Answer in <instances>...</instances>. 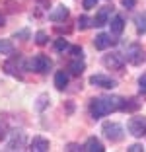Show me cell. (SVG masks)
I'll return each mask as SVG.
<instances>
[{
  "label": "cell",
  "mask_w": 146,
  "mask_h": 152,
  "mask_svg": "<svg viewBox=\"0 0 146 152\" xmlns=\"http://www.w3.org/2000/svg\"><path fill=\"white\" fill-rule=\"evenodd\" d=\"M0 26H4V16L0 14Z\"/></svg>",
  "instance_id": "obj_34"
},
{
  "label": "cell",
  "mask_w": 146,
  "mask_h": 152,
  "mask_svg": "<svg viewBox=\"0 0 146 152\" xmlns=\"http://www.w3.org/2000/svg\"><path fill=\"white\" fill-rule=\"evenodd\" d=\"M90 84L97 86V88H103V90L117 88V80H113L111 76H105V74H93V76H90Z\"/></svg>",
  "instance_id": "obj_8"
},
{
  "label": "cell",
  "mask_w": 146,
  "mask_h": 152,
  "mask_svg": "<svg viewBox=\"0 0 146 152\" xmlns=\"http://www.w3.org/2000/svg\"><path fill=\"white\" fill-rule=\"evenodd\" d=\"M115 43H117V39H111V33H99L93 39V47L97 51H105L107 47H111V45H115Z\"/></svg>",
  "instance_id": "obj_9"
},
{
  "label": "cell",
  "mask_w": 146,
  "mask_h": 152,
  "mask_svg": "<svg viewBox=\"0 0 146 152\" xmlns=\"http://www.w3.org/2000/svg\"><path fill=\"white\" fill-rule=\"evenodd\" d=\"M12 140L8 142V148L6 150H20V148L23 146V140H26V134H23V131H12Z\"/></svg>",
  "instance_id": "obj_12"
},
{
  "label": "cell",
  "mask_w": 146,
  "mask_h": 152,
  "mask_svg": "<svg viewBox=\"0 0 146 152\" xmlns=\"http://www.w3.org/2000/svg\"><path fill=\"white\" fill-rule=\"evenodd\" d=\"M68 86V74L64 70H58L55 74V88L57 90H64Z\"/></svg>",
  "instance_id": "obj_17"
},
{
  "label": "cell",
  "mask_w": 146,
  "mask_h": 152,
  "mask_svg": "<svg viewBox=\"0 0 146 152\" xmlns=\"http://www.w3.org/2000/svg\"><path fill=\"white\" fill-rule=\"evenodd\" d=\"M84 68H86V64H84L82 58H74V61H70V64H68V70H70L72 76H80L84 72Z\"/></svg>",
  "instance_id": "obj_16"
},
{
  "label": "cell",
  "mask_w": 146,
  "mask_h": 152,
  "mask_svg": "<svg viewBox=\"0 0 146 152\" xmlns=\"http://www.w3.org/2000/svg\"><path fill=\"white\" fill-rule=\"evenodd\" d=\"M123 98L119 96H99V98H93L90 102V115L93 119H101V117L109 115L113 111H121L123 109Z\"/></svg>",
  "instance_id": "obj_1"
},
{
  "label": "cell",
  "mask_w": 146,
  "mask_h": 152,
  "mask_svg": "<svg viewBox=\"0 0 146 152\" xmlns=\"http://www.w3.org/2000/svg\"><path fill=\"white\" fill-rule=\"evenodd\" d=\"M35 43L37 45H47V33L45 31H37L35 33Z\"/></svg>",
  "instance_id": "obj_24"
},
{
  "label": "cell",
  "mask_w": 146,
  "mask_h": 152,
  "mask_svg": "<svg viewBox=\"0 0 146 152\" xmlns=\"http://www.w3.org/2000/svg\"><path fill=\"white\" fill-rule=\"evenodd\" d=\"M127 129H128V133L133 134V137H137V139L144 137L146 134V117H140V115L131 117L128 123H127Z\"/></svg>",
  "instance_id": "obj_5"
},
{
  "label": "cell",
  "mask_w": 146,
  "mask_h": 152,
  "mask_svg": "<svg viewBox=\"0 0 146 152\" xmlns=\"http://www.w3.org/2000/svg\"><path fill=\"white\" fill-rule=\"evenodd\" d=\"M138 86H140V92H146V74H142L138 78Z\"/></svg>",
  "instance_id": "obj_26"
},
{
  "label": "cell",
  "mask_w": 146,
  "mask_h": 152,
  "mask_svg": "<svg viewBox=\"0 0 146 152\" xmlns=\"http://www.w3.org/2000/svg\"><path fill=\"white\" fill-rule=\"evenodd\" d=\"M96 4H97V0H84V8H86V10L96 8Z\"/></svg>",
  "instance_id": "obj_27"
},
{
  "label": "cell",
  "mask_w": 146,
  "mask_h": 152,
  "mask_svg": "<svg viewBox=\"0 0 146 152\" xmlns=\"http://www.w3.org/2000/svg\"><path fill=\"white\" fill-rule=\"evenodd\" d=\"M109 27H111V35H121L123 33V29H125V20H123V16H113L111 18V22H109Z\"/></svg>",
  "instance_id": "obj_13"
},
{
  "label": "cell",
  "mask_w": 146,
  "mask_h": 152,
  "mask_svg": "<svg viewBox=\"0 0 146 152\" xmlns=\"http://www.w3.org/2000/svg\"><path fill=\"white\" fill-rule=\"evenodd\" d=\"M111 12H113L111 6H103V8L96 14V18H93V26H96V27L107 26V23H109V18H111Z\"/></svg>",
  "instance_id": "obj_10"
},
{
  "label": "cell",
  "mask_w": 146,
  "mask_h": 152,
  "mask_svg": "<svg viewBox=\"0 0 146 152\" xmlns=\"http://www.w3.org/2000/svg\"><path fill=\"white\" fill-rule=\"evenodd\" d=\"M134 22H137V31L140 35H146V14H138Z\"/></svg>",
  "instance_id": "obj_19"
},
{
  "label": "cell",
  "mask_w": 146,
  "mask_h": 152,
  "mask_svg": "<svg viewBox=\"0 0 146 152\" xmlns=\"http://www.w3.org/2000/svg\"><path fill=\"white\" fill-rule=\"evenodd\" d=\"M53 66V61L47 57V55H35L33 58H29V63H27V68L37 74H45V72L51 70Z\"/></svg>",
  "instance_id": "obj_4"
},
{
  "label": "cell",
  "mask_w": 146,
  "mask_h": 152,
  "mask_svg": "<svg viewBox=\"0 0 146 152\" xmlns=\"http://www.w3.org/2000/svg\"><path fill=\"white\" fill-rule=\"evenodd\" d=\"M68 51H70V55H72L74 58H82V47H78V45H72Z\"/></svg>",
  "instance_id": "obj_25"
},
{
  "label": "cell",
  "mask_w": 146,
  "mask_h": 152,
  "mask_svg": "<svg viewBox=\"0 0 146 152\" xmlns=\"http://www.w3.org/2000/svg\"><path fill=\"white\" fill-rule=\"evenodd\" d=\"M101 63L105 68H111V70H121L125 66V57L121 53H109V55H103Z\"/></svg>",
  "instance_id": "obj_7"
},
{
  "label": "cell",
  "mask_w": 146,
  "mask_h": 152,
  "mask_svg": "<svg viewBox=\"0 0 146 152\" xmlns=\"http://www.w3.org/2000/svg\"><path fill=\"white\" fill-rule=\"evenodd\" d=\"M92 26H93V20H90L86 14H84V16H80L78 22H76V27H78L80 31H84V29H90Z\"/></svg>",
  "instance_id": "obj_18"
},
{
  "label": "cell",
  "mask_w": 146,
  "mask_h": 152,
  "mask_svg": "<svg viewBox=\"0 0 146 152\" xmlns=\"http://www.w3.org/2000/svg\"><path fill=\"white\" fill-rule=\"evenodd\" d=\"M144 146L142 144H133V146H128V152H142Z\"/></svg>",
  "instance_id": "obj_29"
},
{
  "label": "cell",
  "mask_w": 146,
  "mask_h": 152,
  "mask_svg": "<svg viewBox=\"0 0 146 152\" xmlns=\"http://www.w3.org/2000/svg\"><path fill=\"white\" fill-rule=\"evenodd\" d=\"M66 150H84V148H80L78 144H70V146H68Z\"/></svg>",
  "instance_id": "obj_32"
},
{
  "label": "cell",
  "mask_w": 146,
  "mask_h": 152,
  "mask_svg": "<svg viewBox=\"0 0 146 152\" xmlns=\"http://www.w3.org/2000/svg\"><path fill=\"white\" fill-rule=\"evenodd\" d=\"M26 68H27V64L23 63V58L20 55H12L10 61L4 63V70L12 76H22V70H26Z\"/></svg>",
  "instance_id": "obj_6"
},
{
  "label": "cell",
  "mask_w": 146,
  "mask_h": 152,
  "mask_svg": "<svg viewBox=\"0 0 146 152\" xmlns=\"http://www.w3.org/2000/svg\"><path fill=\"white\" fill-rule=\"evenodd\" d=\"M125 61L127 63H131V64H134V66H138V64H142L146 61V55H144V51H142V47L138 43H131L125 49Z\"/></svg>",
  "instance_id": "obj_3"
},
{
  "label": "cell",
  "mask_w": 146,
  "mask_h": 152,
  "mask_svg": "<svg viewBox=\"0 0 146 152\" xmlns=\"http://www.w3.org/2000/svg\"><path fill=\"white\" fill-rule=\"evenodd\" d=\"M47 99H49V98H47L45 94L41 96V98H39V103H37V109H43V107H45V103H47Z\"/></svg>",
  "instance_id": "obj_28"
},
{
  "label": "cell",
  "mask_w": 146,
  "mask_h": 152,
  "mask_svg": "<svg viewBox=\"0 0 146 152\" xmlns=\"http://www.w3.org/2000/svg\"><path fill=\"white\" fill-rule=\"evenodd\" d=\"M70 49V45H68V41L64 39V37H58L57 41H55V51H58V53H62V51Z\"/></svg>",
  "instance_id": "obj_22"
},
{
  "label": "cell",
  "mask_w": 146,
  "mask_h": 152,
  "mask_svg": "<svg viewBox=\"0 0 146 152\" xmlns=\"http://www.w3.org/2000/svg\"><path fill=\"white\" fill-rule=\"evenodd\" d=\"M37 2H39L41 6H49V0H37Z\"/></svg>",
  "instance_id": "obj_33"
},
{
  "label": "cell",
  "mask_w": 146,
  "mask_h": 152,
  "mask_svg": "<svg viewBox=\"0 0 146 152\" xmlns=\"http://www.w3.org/2000/svg\"><path fill=\"white\" fill-rule=\"evenodd\" d=\"M101 133L109 142H121L125 139V129L115 121H105L101 125Z\"/></svg>",
  "instance_id": "obj_2"
},
{
  "label": "cell",
  "mask_w": 146,
  "mask_h": 152,
  "mask_svg": "<svg viewBox=\"0 0 146 152\" xmlns=\"http://www.w3.org/2000/svg\"><path fill=\"white\" fill-rule=\"evenodd\" d=\"M29 150L33 152H47L49 150V140L43 137H33V140L29 142Z\"/></svg>",
  "instance_id": "obj_14"
},
{
  "label": "cell",
  "mask_w": 146,
  "mask_h": 152,
  "mask_svg": "<svg viewBox=\"0 0 146 152\" xmlns=\"http://www.w3.org/2000/svg\"><path fill=\"white\" fill-rule=\"evenodd\" d=\"M123 6H125V8H133V6H134V0H123Z\"/></svg>",
  "instance_id": "obj_31"
},
{
  "label": "cell",
  "mask_w": 146,
  "mask_h": 152,
  "mask_svg": "<svg viewBox=\"0 0 146 152\" xmlns=\"http://www.w3.org/2000/svg\"><path fill=\"white\" fill-rule=\"evenodd\" d=\"M0 53L12 57V55H14V45L10 43L8 39H0Z\"/></svg>",
  "instance_id": "obj_20"
},
{
  "label": "cell",
  "mask_w": 146,
  "mask_h": 152,
  "mask_svg": "<svg viewBox=\"0 0 146 152\" xmlns=\"http://www.w3.org/2000/svg\"><path fill=\"white\" fill-rule=\"evenodd\" d=\"M8 134H10V131H8V125H6V121L0 119V140H4Z\"/></svg>",
  "instance_id": "obj_23"
},
{
  "label": "cell",
  "mask_w": 146,
  "mask_h": 152,
  "mask_svg": "<svg viewBox=\"0 0 146 152\" xmlns=\"http://www.w3.org/2000/svg\"><path fill=\"white\" fill-rule=\"evenodd\" d=\"M68 8L64 4H58L57 8H53L51 10V12H49V20H51V22H64V20L68 18Z\"/></svg>",
  "instance_id": "obj_11"
},
{
  "label": "cell",
  "mask_w": 146,
  "mask_h": 152,
  "mask_svg": "<svg viewBox=\"0 0 146 152\" xmlns=\"http://www.w3.org/2000/svg\"><path fill=\"white\" fill-rule=\"evenodd\" d=\"M138 105H140V103H138L134 98L125 99V102H123V109H121V111H134V109H138Z\"/></svg>",
  "instance_id": "obj_21"
},
{
  "label": "cell",
  "mask_w": 146,
  "mask_h": 152,
  "mask_svg": "<svg viewBox=\"0 0 146 152\" xmlns=\"http://www.w3.org/2000/svg\"><path fill=\"white\" fill-rule=\"evenodd\" d=\"M84 150H88V152H103L105 148H103V144H101V140H99V139L90 137V139L86 140V144H84Z\"/></svg>",
  "instance_id": "obj_15"
},
{
  "label": "cell",
  "mask_w": 146,
  "mask_h": 152,
  "mask_svg": "<svg viewBox=\"0 0 146 152\" xmlns=\"http://www.w3.org/2000/svg\"><path fill=\"white\" fill-rule=\"evenodd\" d=\"M14 37H16V39H18V37H29V33H27V31H16Z\"/></svg>",
  "instance_id": "obj_30"
}]
</instances>
